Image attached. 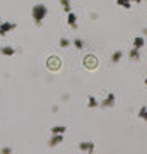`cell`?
Masks as SVG:
<instances>
[{
	"instance_id": "6da1fadb",
	"label": "cell",
	"mask_w": 147,
	"mask_h": 154,
	"mask_svg": "<svg viewBox=\"0 0 147 154\" xmlns=\"http://www.w3.org/2000/svg\"><path fill=\"white\" fill-rule=\"evenodd\" d=\"M31 16H33L34 22H36L38 26H41V22H43V19H44L46 16H48V7H46V5H43V4H36V5H33Z\"/></svg>"
},
{
	"instance_id": "7a4b0ae2",
	"label": "cell",
	"mask_w": 147,
	"mask_h": 154,
	"mask_svg": "<svg viewBox=\"0 0 147 154\" xmlns=\"http://www.w3.org/2000/svg\"><path fill=\"white\" fill-rule=\"evenodd\" d=\"M17 28L16 22H0V36H5L7 33H11Z\"/></svg>"
},
{
	"instance_id": "3957f363",
	"label": "cell",
	"mask_w": 147,
	"mask_h": 154,
	"mask_svg": "<svg viewBox=\"0 0 147 154\" xmlns=\"http://www.w3.org/2000/svg\"><path fill=\"white\" fill-rule=\"evenodd\" d=\"M115 103H116L115 93H109L108 96H106V98H104L103 101L99 103V106H101V108H113V106H115Z\"/></svg>"
},
{
	"instance_id": "277c9868",
	"label": "cell",
	"mask_w": 147,
	"mask_h": 154,
	"mask_svg": "<svg viewBox=\"0 0 147 154\" xmlns=\"http://www.w3.org/2000/svg\"><path fill=\"white\" fill-rule=\"evenodd\" d=\"M63 142V134H51V137L48 139V147H57Z\"/></svg>"
},
{
	"instance_id": "5b68a950",
	"label": "cell",
	"mask_w": 147,
	"mask_h": 154,
	"mask_svg": "<svg viewBox=\"0 0 147 154\" xmlns=\"http://www.w3.org/2000/svg\"><path fill=\"white\" fill-rule=\"evenodd\" d=\"M79 151L81 152H93L94 142H79Z\"/></svg>"
},
{
	"instance_id": "8992f818",
	"label": "cell",
	"mask_w": 147,
	"mask_h": 154,
	"mask_svg": "<svg viewBox=\"0 0 147 154\" xmlns=\"http://www.w3.org/2000/svg\"><path fill=\"white\" fill-rule=\"evenodd\" d=\"M67 24H69L72 29H77V16L72 11L67 14Z\"/></svg>"
},
{
	"instance_id": "52a82bcc",
	"label": "cell",
	"mask_w": 147,
	"mask_h": 154,
	"mask_svg": "<svg viewBox=\"0 0 147 154\" xmlns=\"http://www.w3.org/2000/svg\"><path fill=\"white\" fill-rule=\"evenodd\" d=\"M0 55L12 57V55H16V50L12 48V46H2V48H0Z\"/></svg>"
},
{
	"instance_id": "ba28073f",
	"label": "cell",
	"mask_w": 147,
	"mask_h": 154,
	"mask_svg": "<svg viewBox=\"0 0 147 154\" xmlns=\"http://www.w3.org/2000/svg\"><path fill=\"white\" fill-rule=\"evenodd\" d=\"M144 45H145V38H142V36H135V38H133V48L142 50Z\"/></svg>"
},
{
	"instance_id": "9c48e42d",
	"label": "cell",
	"mask_w": 147,
	"mask_h": 154,
	"mask_svg": "<svg viewBox=\"0 0 147 154\" xmlns=\"http://www.w3.org/2000/svg\"><path fill=\"white\" fill-rule=\"evenodd\" d=\"M128 58H130V60H133V62L140 60V50H137V48H132L130 51H128Z\"/></svg>"
},
{
	"instance_id": "30bf717a",
	"label": "cell",
	"mask_w": 147,
	"mask_h": 154,
	"mask_svg": "<svg viewBox=\"0 0 147 154\" xmlns=\"http://www.w3.org/2000/svg\"><path fill=\"white\" fill-rule=\"evenodd\" d=\"M99 106V101L94 96H87V108H98Z\"/></svg>"
},
{
	"instance_id": "8fae6325",
	"label": "cell",
	"mask_w": 147,
	"mask_h": 154,
	"mask_svg": "<svg viewBox=\"0 0 147 154\" xmlns=\"http://www.w3.org/2000/svg\"><path fill=\"white\" fill-rule=\"evenodd\" d=\"M121 58H123V51H121V50H116L113 55H111V62H113V63H118Z\"/></svg>"
},
{
	"instance_id": "7c38bea8",
	"label": "cell",
	"mask_w": 147,
	"mask_h": 154,
	"mask_svg": "<svg viewBox=\"0 0 147 154\" xmlns=\"http://www.w3.org/2000/svg\"><path fill=\"white\" fill-rule=\"evenodd\" d=\"M51 134H65L67 132V127L65 125H57V127H51Z\"/></svg>"
},
{
	"instance_id": "4fadbf2b",
	"label": "cell",
	"mask_w": 147,
	"mask_h": 154,
	"mask_svg": "<svg viewBox=\"0 0 147 154\" xmlns=\"http://www.w3.org/2000/svg\"><path fill=\"white\" fill-rule=\"evenodd\" d=\"M60 5H62V9L69 14V12L72 11V5H70V0H60Z\"/></svg>"
},
{
	"instance_id": "5bb4252c",
	"label": "cell",
	"mask_w": 147,
	"mask_h": 154,
	"mask_svg": "<svg viewBox=\"0 0 147 154\" xmlns=\"http://www.w3.org/2000/svg\"><path fill=\"white\" fill-rule=\"evenodd\" d=\"M139 118L144 122H147V106H142L140 110H139Z\"/></svg>"
},
{
	"instance_id": "9a60e30c",
	"label": "cell",
	"mask_w": 147,
	"mask_h": 154,
	"mask_svg": "<svg viewBox=\"0 0 147 154\" xmlns=\"http://www.w3.org/2000/svg\"><path fill=\"white\" fill-rule=\"evenodd\" d=\"M74 46L81 51V50H84V41L81 38H74Z\"/></svg>"
},
{
	"instance_id": "2e32d148",
	"label": "cell",
	"mask_w": 147,
	"mask_h": 154,
	"mask_svg": "<svg viewBox=\"0 0 147 154\" xmlns=\"http://www.w3.org/2000/svg\"><path fill=\"white\" fill-rule=\"evenodd\" d=\"M48 65H50V69H51V70H57V69H58V65H57V58H50Z\"/></svg>"
},
{
	"instance_id": "e0dca14e",
	"label": "cell",
	"mask_w": 147,
	"mask_h": 154,
	"mask_svg": "<svg viewBox=\"0 0 147 154\" xmlns=\"http://www.w3.org/2000/svg\"><path fill=\"white\" fill-rule=\"evenodd\" d=\"M69 45H70V41H69L67 38H62V39H60V46H62V48H67Z\"/></svg>"
},
{
	"instance_id": "ac0fdd59",
	"label": "cell",
	"mask_w": 147,
	"mask_h": 154,
	"mask_svg": "<svg viewBox=\"0 0 147 154\" xmlns=\"http://www.w3.org/2000/svg\"><path fill=\"white\" fill-rule=\"evenodd\" d=\"M0 152H2V154H11L12 149L11 147H2V149H0Z\"/></svg>"
},
{
	"instance_id": "d6986e66",
	"label": "cell",
	"mask_w": 147,
	"mask_h": 154,
	"mask_svg": "<svg viewBox=\"0 0 147 154\" xmlns=\"http://www.w3.org/2000/svg\"><path fill=\"white\" fill-rule=\"evenodd\" d=\"M116 4L120 7H123V4H132V0H116Z\"/></svg>"
},
{
	"instance_id": "ffe728a7",
	"label": "cell",
	"mask_w": 147,
	"mask_h": 154,
	"mask_svg": "<svg viewBox=\"0 0 147 154\" xmlns=\"http://www.w3.org/2000/svg\"><path fill=\"white\" fill-rule=\"evenodd\" d=\"M142 34H144V36H147V28H144V29H142Z\"/></svg>"
},
{
	"instance_id": "44dd1931",
	"label": "cell",
	"mask_w": 147,
	"mask_h": 154,
	"mask_svg": "<svg viewBox=\"0 0 147 154\" xmlns=\"http://www.w3.org/2000/svg\"><path fill=\"white\" fill-rule=\"evenodd\" d=\"M142 0H132V4H140Z\"/></svg>"
},
{
	"instance_id": "7402d4cb",
	"label": "cell",
	"mask_w": 147,
	"mask_h": 154,
	"mask_svg": "<svg viewBox=\"0 0 147 154\" xmlns=\"http://www.w3.org/2000/svg\"><path fill=\"white\" fill-rule=\"evenodd\" d=\"M144 82H145V86H147V77H145V81H144Z\"/></svg>"
}]
</instances>
